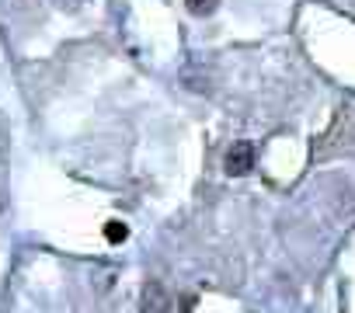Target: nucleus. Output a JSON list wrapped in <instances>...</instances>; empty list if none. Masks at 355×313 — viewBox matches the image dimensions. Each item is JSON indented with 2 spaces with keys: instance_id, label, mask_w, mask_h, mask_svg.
<instances>
[{
  "instance_id": "nucleus-4",
  "label": "nucleus",
  "mask_w": 355,
  "mask_h": 313,
  "mask_svg": "<svg viewBox=\"0 0 355 313\" xmlns=\"http://www.w3.org/2000/svg\"><path fill=\"white\" fill-rule=\"evenodd\" d=\"M185 8H189L196 18H209V15L220 8V0H185Z\"/></svg>"
},
{
  "instance_id": "nucleus-2",
  "label": "nucleus",
  "mask_w": 355,
  "mask_h": 313,
  "mask_svg": "<svg viewBox=\"0 0 355 313\" xmlns=\"http://www.w3.org/2000/svg\"><path fill=\"white\" fill-rule=\"evenodd\" d=\"M171 296L160 282H146L143 285V296H139V313H171Z\"/></svg>"
},
{
  "instance_id": "nucleus-1",
  "label": "nucleus",
  "mask_w": 355,
  "mask_h": 313,
  "mask_svg": "<svg viewBox=\"0 0 355 313\" xmlns=\"http://www.w3.org/2000/svg\"><path fill=\"white\" fill-rule=\"evenodd\" d=\"M223 168H227V175H230V178L248 175V171L254 168V146H251L248 139L234 143V146L227 150V161H223Z\"/></svg>"
},
{
  "instance_id": "nucleus-3",
  "label": "nucleus",
  "mask_w": 355,
  "mask_h": 313,
  "mask_svg": "<svg viewBox=\"0 0 355 313\" xmlns=\"http://www.w3.org/2000/svg\"><path fill=\"white\" fill-rule=\"evenodd\" d=\"M105 237H108V244H122V240L129 237V226H125L122 220H108V223H105Z\"/></svg>"
},
{
  "instance_id": "nucleus-5",
  "label": "nucleus",
  "mask_w": 355,
  "mask_h": 313,
  "mask_svg": "<svg viewBox=\"0 0 355 313\" xmlns=\"http://www.w3.org/2000/svg\"><path fill=\"white\" fill-rule=\"evenodd\" d=\"M87 0H60V8H70V11H77V8H84Z\"/></svg>"
}]
</instances>
